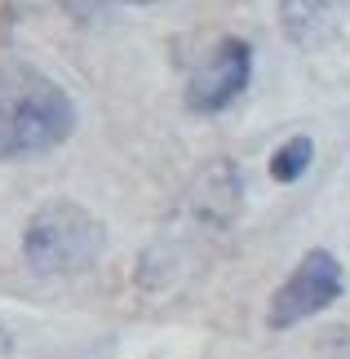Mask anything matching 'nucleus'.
<instances>
[{
    "instance_id": "f03ea898",
    "label": "nucleus",
    "mask_w": 350,
    "mask_h": 359,
    "mask_svg": "<svg viewBox=\"0 0 350 359\" xmlns=\"http://www.w3.org/2000/svg\"><path fill=\"white\" fill-rule=\"evenodd\" d=\"M107 231L76 200H49L22 231V257L36 275H80L102 257Z\"/></svg>"
},
{
    "instance_id": "f257e3e1",
    "label": "nucleus",
    "mask_w": 350,
    "mask_h": 359,
    "mask_svg": "<svg viewBox=\"0 0 350 359\" xmlns=\"http://www.w3.org/2000/svg\"><path fill=\"white\" fill-rule=\"evenodd\" d=\"M76 129V102L58 80L27 62L0 67V160L45 156Z\"/></svg>"
},
{
    "instance_id": "423d86ee",
    "label": "nucleus",
    "mask_w": 350,
    "mask_h": 359,
    "mask_svg": "<svg viewBox=\"0 0 350 359\" xmlns=\"http://www.w3.org/2000/svg\"><path fill=\"white\" fill-rule=\"evenodd\" d=\"M311 160H315V142L306 133H297V137H288V142L271 156V177L288 187V182H297V177L311 169Z\"/></svg>"
},
{
    "instance_id": "6e6552de",
    "label": "nucleus",
    "mask_w": 350,
    "mask_h": 359,
    "mask_svg": "<svg viewBox=\"0 0 350 359\" xmlns=\"http://www.w3.org/2000/svg\"><path fill=\"white\" fill-rule=\"evenodd\" d=\"M0 346H5V328H0Z\"/></svg>"
},
{
    "instance_id": "20e7f679",
    "label": "nucleus",
    "mask_w": 350,
    "mask_h": 359,
    "mask_svg": "<svg viewBox=\"0 0 350 359\" xmlns=\"http://www.w3.org/2000/svg\"><path fill=\"white\" fill-rule=\"evenodd\" d=\"M248 76H253V49L240 36L217 40V49L195 67L191 85H187V107L200 116H217L248 89Z\"/></svg>"
},
{
    "instance_id": "7ed1b4c3",
    "label": "nucleus",
    "mask_w": 350,
    "mask_h": 359,
    "mask_svg": "<svg viewBox=\"0 0 350 359\" xmlns=\"http://www.w3.org/2000/svg\"><path fill=\"white\" fill-rule=\"evenodd\" d=\"M342 288H346V275L337 266V257H332L328 248H311V253L297 262V271L279 284V293L271 297L266 324L271 328H292V324L311 320V315L328 311L332 302L342 297Z\"/></svg>"
},
{
    "instance_id": "0eeeda50",
    "label": "nucleus",
    "mask_w": 350,
    "mask_h": 359,
    "mask_svg": "<svg viewBox=\"0 0 350 359\" xmlns=\"http://www.w3.org/2000/svg\"><path fill=\"white\" fill-rule=\"evenodd\" d=\"M116 5H156V0H116Z\"/></svg>"
},
{
    "instance_id": "39448f33",
    "label": "nucleus",
    "mask_w": 350,
    "mask_h": 359,
    "mask_svg": "<svg viewBox=\"0 0 350 359\" xmlns=\"http://www.w3.org/2000/svg\"><path fill=\"white\" fill-rule=\"evenodd\" d=\"M337 0H284V27L297 45H311L315 40V27L328 22V13Z\"/></svg>"
}]
</instances>
